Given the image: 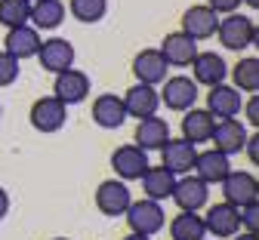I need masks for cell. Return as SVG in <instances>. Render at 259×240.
Here are the masks:
<instances>
[{
    "mask_svg": "<svg viewBox=\"0 0 259 240\" xmlns=\"http://www.w3.org/2000/svg\"><path fill=\"white\" fill-rule=\"evenodd\" d=\"M216 37H219V43H222L225 50L241 53V50H247V46L256 43L259 31H256V22H253L250 16L229 13L225 19H219V25H216Z\"/></svg>",
    "mask_w": 259,
    "mask_h": 240,
    "instance_id": "6da1fadb",
    "label": "cell"
},
{
    "mask_svg": "<svg viewBox=\"0 0 259 240\" xmlns=\"http://www.w3.org/2000/svg\"><path fill=\"white\" fill-rule=\"evenodd\" d=\"M126 225H130V231L133 234H145V237H154L160 228L167 225V216H164V207H160L157 200H148V197H142V200H133L126 207Z\"/></svg>",
    "mask_w": 259,
    "mask_h": 240,
    "instance_id": "7a4b0ae2",
    "label": "cell"
},
{
    "mask_svg": "<svg viewBox=\"0 0 259 240\" xmlns=\"http://www.w3.org/2000/svg\"><path fill=\"white\" fill-rule=\"evenodd\" d=\"M219 185H222V200L238 210L259 203V179L253 173H247V169H232Z\"/></svg>",
    "mask_w": 259,
    "mask_h": 240,
    "instance_id": "3957f363",
    "label": "cell"
},
{
    "mask_svg": "<svg viewBox=\"0 0 259 240\" xmlns=\"http://www.w3.org/2000/svg\"><path fill=\"white\" fill-rule=\"evenodd\" d=\"M28 120L37 132H59L65 126V120H68V105L59 102L56 95H44V99H37L34 105H31Z\"/></svg>",
    "mask_w": 259,
    "mask_h": 240,
    "instance_id": "277c9868",
    "label": "cell"
},
{
    "mask_svg": "<svg viewBox=\"0 0 259 240\" xmlns=\"http://www.w3.org/2000/svg\"><path fill=\"white\" fill-rule=\"evenodd\" d=\"M133 203V194H130L126 182L120 179H105L99 188H96V210L108 219H117L126 213V207Z\"/></svg>",
    "mask_w": 259,
    "mask_h": 240,
    "instance_id": "5b68a950",
    "label": "cell"
},
{
    "mask_svg": "<svg viewBox=\"0 0 259 240\" xmlns=\"http://www.w3.org/2000/svg\"><path fill=\"white\" fill-rule=\"evenodd\" d=\"M160 95V102L170 108V111H188V108H194V102H198V83H194L191 77H185V74H176V77H167L164 80V89L157 92Z\"/></svg>",
    "mask_w": 259,
    "mask_h": 240,
    "instance_id": "8992f818",
    "label": "cell"
},
{
    "mask_svg": "<svg viewBox=\"0 0 259 240\" xmlns=\"http://www.w3.org/2000/svg\"><path fill=\"white\" fill-rule=\"evenodd\" d=\"M148 166H151L148 163V151H142L139 145H120L111 154V169L117 173L120 182H136V179H142V173H145Z\"/></svg>",
    "mask_w": 259,
    "mask_h": 240,
    "instance_id": "52a82bcc",
    "label": "cell"
},
{
    "mask_svg": "<svg viewBox=\"0 0 259 240\" xmlns=\"http://www.w3.org/2000/svg\"><path fill=\"white\" fill-rule=\"evenodd\" d=\"M120 102H123L126 117H136V120L154 117L157 108H160V95H157V89L148 86V83H133V86L120 95Z\"/></svg>",
    "mask_w": 259,
    "mask_h": 240,
    "instance_id": "ba28073f",
    "label": "cell"
},
{
    "mask_svg": "<svg viewBox=\"0 0 259 240\" xmlns=\"http://www.w3.org/2000/svg\"><path fill=\"white\" fill-rule=\"evenodd\" d=\"M216 25H219V16L207 7V4H194L182 13V34H188L191 40H210L216 34Z\"/></svg>",
    "mask_w": 259,
    "mask_h": 240,
    "instance_id": "9c48e42d",
    "label": "cell"
},
{
    "mask_svg": "<svg viewBox=\"0 0 259 240\" xmlns=\"http://www.w3.org/2000/svg\"><path fill=\"white\" fill-rule=\"evenodd\" d=\"M191 80L194 83H204V86H216V83H225V77H229V65H225V59L213 50L207 53H198L191 59Z\"/></svg>",
    "mask_w": 259,
    "mask_h": 240,
    "instance_id": "30bf717a",
    "label": "cell"
},
{
    "mask_svg": "<svg viewBox=\"0 0 259 240\" xmlns=\"http://www.w3.org/2000/svg\"><path fill=\"white\" fill-rule=\"evenodd\" d=\"M210 142H213L216 151L229 154V157H232V154H241V151H244V142H247V126H244V120H238V117L216 120Z\"/></svg>",
    "mask_w": 259,
    "mask_h": 240,
    "instance_id": "8fae6325",
    "label": "cell"
},
{
    "mask_svg": "<svg viewBox=\"0 0 259 240\" xmlns=\"http://www.w3.org/2000/svg\"><path fill=\"white\" fill-rule=\"evenodd\" d=\"M170 200L176 203L179 210L198 213L201 207H207V200H210V185H204L198 176H182V179H176Z\"/></svg>",
    "mask_w": 259,
    "mask_h": 240,
    "instance_id": "7c38bea8",
    "label": "cell"
},
{
    "mask_svg": "<svg viewBox=\"0 0 259 240\" xmlns=\"http://www.w3.org/2000/svg\"><path fill=\"white\" fill-rule=\"evenodd\" d=\"M194 176H198L204 185H219L225 176L232 173V163H229V154H222L216 148H207V151H198L194 154Z\"/></svg>",
    "mask_w": 259,
    "mask_h": 240,
    "instance_id": "4fadbf2b",
    "label": "cell"
},
{
    "mask_svg": "<svg viewBox=\"0 0 259 240\" xmlns=\"http://www.w3.org/2000/svg\"><path fill=\"white\" fill-rule=\"evenodd\" d=\"M37 62H40L44 71H53V74L74 68V46H71V40H65V37L44 40L40 50H37Z\"/></svg>",
    "mask_w": 259,
    "mask_h": 240,
    "instance_id": "5bb4252c",
    "label": "cell"
},
{
    "mask_svg": "<svg viewBox=\"0 0 259 240\" xmlns=\"http://www.w3.org/2000/svg\"><path fill=\"white\" fill-rule=\"evenodd\" d=\"M194 154H198V145L185 142L182 135L179 139H167L164 145H160V166L170 169L173 176H185V173H191Z\"/></svg>",
    "mask_w": 259,
    "mask_h": 240,
    "instance_id": "9a60e30c",
    "label": "cell"
},
{
    "mask_svg": "<svg viewBox=\"0 0 259 240\" xmlns=\"http://www.w3.org/2000/svg\"><path fill=\"white\" fill-rule=\"evenodd\" d=\"M204 219V228L207 234H213L216 240H225V237H235L241 231V219H238V207H232V203H213V207L207 210Z\"/></svg>",
    "mask_w": 259,
    "mask_h": 240,
    "instance_id": "2e32d148",
    "label": "cell"
},
{
    "mask_svg": "<svg viewBox=\"0 0 259 240\" xmlns=\"http://www.w3.org/2000/svg\"><path fill=\"white\" fill-rule=\"evenodd\" d=\"M160 56H164V62L170 65V68H188L191 65V59L198 56L201 50H198V40H191L188 34H182V31H170L164 40H160V50H157Z\"/></svg>",
    "mask_w": 259,
    "mask_h": 240,
    "instance_id": "e0dca14e",
    "label": "cell"
},
{
    "mask_svg": "<svg viewBox=\"0 0 259 240\" xmlns=\"http://www.w3.org/2000/svg\"><path fill=\"white\" fill-rule=\"evenodd\" d=\"M40 31L34 25H19V28H7V37H4V53H10L13 59H34L40 50Z\"/></svg>",
    "mask_w": 259,
    "mask_h": 240,
    "instance_id": "ac0fdd59",
    "label": "cell"
},
{
    "mask_svg": "<svg viewBox=\"0 0 259 240\" xmlns=\"http://www.w3.org/2000/svg\"><path fill=\"white\" fill-rule=\"evenodd\" d=\"M53 95L65 105H77L90 95V77L77 68H68V71H59L53 80Z\"/></svg>",
    "mask_w": 259,
    "mask_h": 240,
    "instance_id": "d6986e66",
    "label": "cell"
},
{
    "mask_svg": "<svg viewBox=\"0 0 259 240\" xmlns=\"http://www.w3.org/2000/svg\"><path fill=\"white\" fill-rule=\"evenodd\" d=\"M241 108H244V95H241L235 86H229V83H216V86H210V92H207V111H210L216 120L238 117Z\"/></svg>",
    "mask_w": 259,
    "mask_h": 240,
    "instance_id": "ffe728a7",
    "label": "cell"
},
{
    "mask_svg": "<svg viewBox=\"0 0 259 240\" xmlns=\"http://www.w3.org/2000/svg\"><path fill=\"white\" fill-rule=\"evenodd\" d=\"M133 74H136V83H148V86H157L167 80V71L170 65L164 62V56H160L157 50H142L133 56Z\"/></svg>",
    "mask_w": 259,
    "mask_h": 240,
    "instance_id": "44dd1931",
    "label": "cell"
},
{
    "mask_svg": "<svg viewBox=\"0 0 259 240\" xmlns=\"http://www.w3.org/2000/svg\"><path fill=\"white\" fill-rule=\"evenodd\" d=\"M213 126H216V117L207 108H188V111H182V139L191 142V145L210 142Z\"/></svg>",
    "mask_w": 259,
    "mask_h": 240,
    "instance_id": "7402d4cb",
    "label": "cell"
},
{
    "mask_svg": "<svg viewBox=\"0 0 259 240\" xmlns=\"http://www.w3.org/2000/svg\"><path fill=\"white\" fill-rule=\"evenodd\" d=\"M123 120H126V111H123L120 95L102 92V95L93 99V123H96V126H102V129H117V126H123Z\"/></svg>",
    "mask_w": 259,
    "mask_h": 240,
    "instance_id": "603a6c76",
    "label": "cell"
},
{
    "mask_svg": "<svg viewBox=\"0 0 259 240\" xmlns=\"http://www.w3.org/2000/svg\"><path fill=\"white\" fill-rule=\"evenodd\" d=\"M167 139H170V126H167V120H160L157 114L154 117H142L136 123L133 145H139L142 151H160V145H164Z\"/></svg>",
    "mask_w": 259,
    "mask_h": 240,
    "instance_id": "cb8c5ba5",
    "label": "cell"
},
{
    "mask_svg": "<svg viewBox=\"0 0 259 240\" xmlns=\"http://www.w3.org/2000/svg\"><path fill=\"white\" fill-rule=\"evenodd\" d=\"M139 182H142V188H145V197L160 203V200H167V197L173 194L176 176L170 173V169H164V166H148Z\"/></svg>",
    "mask_w": 259,
    "mask_h": 240,
    "instance_id": "d4e9b609",
    "label": "cell"
},
{
    "mask_svg": "<svg viewBox=\"0 0 259 240\" xmlns=\"http://www.w3.org/2000/svg\"><path fill=\"white\" fill-rule=\"evenodd\" d=\"M65 22V4L62 0H34L31 4V19L28 25H34L37 31H53Z\"/></svg>",
    "mask_w": 259,
    "mask_h": 240,
    "instance_id": "484cf974",
    "label": "cell"
},
{
    "mask_svg": "<svg viewBox=\"0 0 259 240\" xmlns=\"http://www.w3.org/2000/svg\"><path fill=\"white\" fill-rule=\"evenodd\" d=\"M204 237H207V228L198 213L179 210L170 219V240H204Z\"/></svg>",
    "mask_w": 259,
    "mask_h": 240,
    "instance_id": "4316f807",
    "label": "cell"
},
{
    "mask_svg": "<svg viewBox=\"0 0 259 240\" xmlns=\"http://www.w3.org/2000/svg\"><path fill=\"white\" fill-rule=\"evenodd\" d=\"M229 74H232L238 92H247V95L259 92V59H256V56H244V59H238V65L232 68Z\"/></svg>",
    "mask_w": 259,
    "mask_h": 240,
    "instance_id": "83f0119b",
    "label": "cell"
},
{
    "mask_svg": "<svg viewBox=\"0 0 259 240\" xmlns=\"http://www.w3.org/2000/svg\"><path fill=\"white\" fill-rule=\"evenodd\" d=\"M77 22L83 25H93V22H102L105 13H108V0H68V10Z\"/></svg>",
    "mask_w": 259,
    "mask_h": 240,
    "instance_id": "f1b7e54d",
    "label": "cell"
},
{
    "mask_svg": "<svg viewBox=\"0 0 259 240\" xmlns=\"http://www.w3.org/2000/svg\"><path fill=\"white\" fill-rule=\"evenodd\" d=\"M31 19V0H0V25L19 28Z\"/></svg>",
    "mask_w": 259,
    "mask_h": 240,
    "instance_id": "f546056e",
    "label": "cell"
},
{
    "mask_svg": "<svg viewBox=\"0 0 259 240\" xmlns=\"http://www.w3.org/2000/svg\"><path fill=\"white\" fill-rule=\"evenodd\" d=\"M19 80V59L0 50V86H13Z\"/></svg>",
    "mask_w": 259,
    "mask_h": 240,
    "instance_id": "4dcf8cb0",
    "label": "cell"
},
{
    "mask_svg": "<svg viewBox=\"0 0 259 240\" xmlns=\"http://www.w3.org/2000/svg\"><path fill=\"white\" fill-rule=\"evenodd\" d=\"M238 219H241V228L244 231L256 234V228H259V203H253V207H241L238 210Z\"/></svg>",
    "mask_w": 259,
    "mask_h": 240,
    "instance_id": "1f68e13d",
    "label": "cell"
},
{
    "mask_svg": "<svg viewBox=\"0 0 259 240\" xmlns=\"http://www.w3.org/2000/svg\"><path fill=\"white\" fill-rule=\"evenodd\" d=\"M207 7H210L216 16H229V13H238L241 0H207Z\"/></svg>",
    "mask_w": 259,
    "mask_h": 240,
    "instance_id": "d6a6232c",
    "label": "cell"
},
{
    "mask_svg": "<svg viewBox=\"0 0 259 240\" xmlns=\"http://www.w3.org/2000/svg\"><path fill=\"white\" fill-rule=\"evenodd\" d=\"M244 117H247V123H250V126H259V99H256V92L247 99V105H244Z\"/></svg>",
    "mask_w": 259,
    "mask_h": 240,
    "instance_id": "836d02e7",
    "label": "cell"
},
{
    "mask_svg": "<svg viewBox=\"0 0 259 240\" xmlns=\"http://www.w3.org/2000/svg\"><path fill=\"white\" fill-rule=\"evenodd\" d=\"M244 151H247L250 163L256 166V160H259V135H247V142H244Z\"/></svg>",
    "mask_w": 259,
    "mask_h": 240,
    "instance_id": "e575fe53",
    "label": "cell"
},
{
    "mask_svg": "<svg viewBox=\"0 0 259 240\" xmlns=\"http://www.w3.org/2000/svg\"><path fill=\"white\" fill-rule=\"evenodd\" d=\"M7 213H10V194L7 188H0V219H7Z\"/></svg>",
    "mask_w": 259,
    "mask_h": 240,
    "instance_id": "d590c367",
    "label": "cell"
},
{
    "mask_svg": "<svg viewBox=\"0 0 259 240\" xmlns=\"http://www.w3.org/2000/svg\"><path fill=\"white\" fill-rule=\"evenodd\" d=\"M232 240H256V234H250V231H241V234H235Z\"/></svg>",
    "mask_w": 259,
    "mask_h": 240,
    "instance_id": "8d00e7d4",
    "label": "cell"
},
{
    "mask_svg": "<svg viewBox=\"0 0 259 240\" xmlns=\"http://www.w3.org/2000/svg\"><path fill=\"white\" fill-rule=\"evenodd\" d=\"M123 240H151V237H145V234H133V231H130Z\"/></svg>",
    "mask_w": 259,
    "mask_h": 240,
    "instance_id": "74e56055",
    "label": "cell"
},
{
    "mask_svg": "<svg viewBox=\"0 0 259 240\" xmlns=\"http://www.w3.org/2000/svg\"><path fill=\"white\" fill-rule=\"evenodd\" d=\"M241 4H247L250 10H256V7H259V0H241Z\"/></svg>",
    "mask_w": 259,
    "mask_h": 240,
    "instance_id": "f35d334b",
    "label": "cell"
},
{
    "mask_svg": "<svg viewBox=\"0 0 259 240\" xmlns=\"http://www.w3.org/2000/svg\"><path fill=\"white\" fill-rule=\"evenodd\" d=\"M53 240H71V237H53Z\"/></svg>",
    "mask_w": 259,
    "mask_h": 240,
    "instance_id": "ab89813d",
    "label": "cell"
},
{
    "mask_svg": "<svg viewBox=\"0 0 259 240\" xmlns=\"http://www.w3.org/2000/svg\"><path fill=\"white\" fill-rule=\"evenodd\" d=\"M0 114H4V108H0Z\"/></svg>",
    "mask_w": 259,
    "mask_h": 240,
    "instance_id": "60d3db41",
    "label": "cell"
},
{
    "mask_svg": "<svg viewBox=\"0 0 259 240\" xmlns=\"http://www.w3.org/2000/svg\"><path fill=\"white\" fill-rule=\"evenodd\" d=\"M31 4H34V0H31Z\"/></svg>",
    "mask_w": 259,
    "mask_h": 240,
    "instance_id": "b9f144b4",
    "label": "cell"
},
{
    "mask_svg": "<svg viewBox=\"0 0 259 240\" xmlns=\"http://www.w3.org/2000/svg\"><path fill=\"white\" fill-rule=\"evenodd\" d=\"M204 240H207V237H204Z\"/></svg>",
    "mask_w": 259,
    "mask_h": 240,
    "instance_id": "7bdbcfd3",
    "label": "cell"
}]
</instances>
